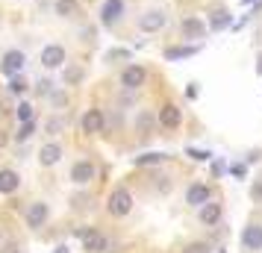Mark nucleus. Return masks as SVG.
I'll use <instances>...</instances> for the list:
<instances>
[{"label":"nucleus","instance_id":"nucleus-1","mask_svg":"<svg viewBox=\"0 0 262 253\" xmlns=\"http://www.w3.org/2000/svg\"><path fill=\"white\" fill-rule=\"evenodd\" d=\"M106 209H109V215L124 218V215H127V212L133 209V194L127 192V189H115V192L109 194V203H106Z\"/></svg>","mask_w":262,"mask_h":253},{"label":"nucleus","instance_id":"nucleus-2","mask_svg":"<svg viewBox=\"0 0 262 253\" xmlns=\"http://www.w3.org/2000/svg\"><path fill=\"white\" fill-rule=\"evenodd\" d=\"M24 62H27V56L21 50H6L3 59H0V71L6 74V77H18V74L24 71Z\"/></svg>","mask_w":262,"mask_h":253},{"label":"nucleus","instance_id":"nucleus-3","mask_svg":"<svg viewBox=\"0 0 262 253\" xmlns=\"http://www.w3.org/2000/svg\"><path fill=\"white\" fill-rule=\"evenodd\" d=\"M80 239H83V247L89 253H106L109 250V239L97 229H80Z\"/></svg>","mask_w":262,"mask_h":253},{"label":"nucleus","instance_id":"nucleus-4","mask_svg":"<svg viewBox=\"0 0 262 253\" xmlns=\"http://www.w3.org/2000/svg\"><path fill=\"white\" fill-rule=\"evenodd\" d=\"M165 24H168V15L162 9H150V12H144L139 18V30L142 33H159Z\"/></svg>","mask_w":262,"mask_h":253},{"label":"nucleus","instance_id":"nucleus-5","mask_svg":"<svg viewBox=\"0 0 262 253\" xmlns=\"http://www.w3.org/2000/svg\"><path fill=\"white\" fill-rule=\"evenodd\" d=\"M124 15V0H103L100 6V24L103 27H115Z\"/></svg>","mask_w":262,"mask_h":253},{"label":"nucleus","instance_id":"nucleus-6","mask_svg":"<svg viewBox=\"0 0 262 253\" xmlns=\"http://www.w3.org/2000/svg\"><path fill=\"white\" fill-rule=\"evenodd\" d=\"M48 215H50V209H48V203H41V200H36V203H30L27 206V227H33V229H38V227H45V221H48Z\"/></svg>","mask_w":262,"mask_h":253},{"label":"nucleus","instance_id":"nucleus-7","mask_svg":"<svg viewBox=\"0 0 262 253\" xmlns=\"http://www.w3.org/2000/svg\"><path fill=\"white\" fill-rule=\"evenodd\" d=\"M144 80H147V71H144L142 65H127L124 74H121V85L124 88H142Z\"/></svg>","mask_w":262,"mask_h":253},{"label":"nucleus","instance_id":"nucleus-8","mask_svg":"<svg viewBox=\"0 0 262 253\" xmlns=\"http://www.w3.org/2000/svg\"><path fill=\"white\" fill-rule=\"evenodd\" d=\"M242 247L250 253L262 250V224H250V227H245V233H242Z\"/></svg>","mask_w":262,"mask_h":253},{"label":"nucleus","instance_id":"nucleus-9","mask_svg":"<svg viewBox=\"0 0 262 253\" xmlns=\"http://www.w3.org/2000/svg\"><path fill=\"white\" fill-rule=\"evenodd\" d=\"M41 65L45 68H59V65H65V48L48 44V48L41 50Z\"/></svg>","mask_w":262,"mask_h":253},{"label":"nucleus","instance_id":"nucleus-10","mask_svg":"<svg viewBox=\"0 0 262 253\" xmlns=\"http://www.w3.org/2000/svg\"><path fill=\"white\" fill-rule=\"evenodd\" d=\"M71 180L77 182V186H85V182L95 180V165L89 162V159H83V162H77L71 168Z\"/></svg>","mask_w":262,"mask_h":253},{"label":"nucleus","instance_id":"nucleus-11","mask_svg":"<svg viewBox=\"0 0 262 253\" xmlns=\"http://www.w3.org/2000/svg\"><path fill=\"white\" fill-rule=\"evenodd\" d=\"M180 121H183V115H180V109L174 106V103H165V106L159 109V124H162V127H168V130H177Z\"/></svg>","mask_w":262,"mask_h":253},{"label":"nucleus","instance_id":"nucleus-12","mask_svg":"<svg viewBox=\"0 0 262 253\" xmlns=\"http://www.w3.org/2000/svg\"><path fill=\"white\" fill-rule=\"evenodd\" d=\"M18 186H21L18 171H12V168L0 171V194H15V192H18Z\"/></svg>","mask_w":262,"mask_h":253},{"label":"nucleus","instance_id":"nucleus-13","mask_svg":"<svg viewBox=\"0 0 262 253\" xmlns=\"http://www.w3.org/2000/svg\"><path fill=\"white\" fill-rule=\"evenodd\" d=\"M186 203H191V206L209 203V186H203V182H194V186H189V192H186Z\"/></svg>","mask_w":262,"mask_h":253},{"label":"nucleus","instance_id":"nucleus-14","mask_svg":"<svg viewBox=\"0 0 262 253\" xmlns=\"http://www.w3.org/2000/svg\"><path fill=\"white\" fill-rule=\"evenodd\" d=\"M103 130V112L100 109H89L83 115V133H100Z\"/></svg>","mask_w":262,"mask_h":253},{"label":"nucleus","instance_id":"nucleus-15","mask_svg":"<svg viewBox=\"0 0 262 253\" xmlns=\"http://www.w3.org/2000/svg\"><path fill=\"white\" fill-rule=\"evenodd\" d=\"M62 159V147L56 145V142H50V145L41 147V153H38V162L45 165V168H50V165H56Z\"/></svg>","mask_w":262,"mask_h":253},{"label":"nucleus","instance_id":"nucleus-16","mask_svg":"<svg viewBox=\"0 0 262 253\" xmlns=\"http://www.w3.org/2000/svg\"><path fill=\"white\" fill-rule=\"evenodd\" d=\"M227 27H233L230 12H224V9L212 12V18H209V30H212V33H221V30H227Z\"/></svg>","mask_w":262,"mask_h":253},{"label":"nucleus","instance_id":"nucleus-17","mask_svg":"<svg viewBox=\"0 0 262 253\" xmlns=\"http://www.w3.org/2000/svg\"><path fill=\"white\" fill-rule=\"evenodd\" d=\"M203 33H206V27H203L201 18H186V21H183V36H189V38H201Z\"/></svg>","mask_w":262,"mask_h":253},{"label":"nucleus","instance_id":"nucleus-18","mask_svg":"<svg viewBox=\"0 0 262 253\" xmlns=\"http://www.w3.org/2000/svg\"><path fill=\"white\" fill-rule=\"evenodd\" d=\"M201 50V44H183V48H168L165 50V59H186V56H194Z\"/></svg>","mask_w":262,"mask_h":253},{"label":"nucleus","instance_id":"nucleus-19","mask_svg":"<svg viewBox=\"0 0 262 253\" xmlns=\"http://www.w3.org/2000/svg\"><path fill=\"white\" fill-rule=\"evenodd\" d=\"M56 15H62V18H77L80 15V3L77 0H56Z\"/></svg>","mask_w":262,"mask_h":253},{"label":"nucleus","instance_id":"nucleus-20","mask_svg":"<svg viewBox=\"0 0 262 253\" xmlns=\"http://www.w3.org/2000/svg\"><path fill=\"white\" fill-rule=\"evenodd\" d=\"M218 218H221V206L218 203H203V209H201L203 224H218Z\"/></svg>","mask_w":262,"mask_h":253},{"label":"nucleus","instance_id":"nucleus-21","mask_svg":"<svg viewBox=\"0 0 262 253\" xmlns=\"http://www.w3.org/2000/svg\"><path fill=\"white\" fill-rule=\"evenodd\" d=\"M133 162L136 165H159V162H165V153H144V156H136Z\"/></svg>","mask_w":262,"mask_h":253},{"label":"nucleus","instance_id":"nucleus-22","mask_svg":"<svg viewBox=\"0 0 262 253\" xmlns=\"http://www.w3.org/2000/svg\"><path fill=\"white\" fill-rule=\"evenodd\" d=\"M33 133H36V124H33V121H24V124L18 127V133H15V139H18V142H27V139H30Z\"/></svg>","mask_w":262,"mask_h":253},{"label":"nucleus","instance_id":"nucleus-23","mask_svg":"<svg viewBox=\"0 0 262 253\" xmlns=\"http://www.w3.org/2000/svg\"><path fill=\"white\" fill-rule=\"evenodd\" d=\"M9 91H12V95H24L27 91V80L21 74H18V77H9Z\"/></svg>","mask_w":262,"mask_h":253},{"label":"nucleus","instance_id":"nucleus-24","mask_svg":"<svg viewBox=\"0 0 262 253\" xmlns=\"http://www.w3.org/2000/svg\"><path fill=\"white\" fill-rule=\"evenodd\" d=\"M15 118L21 121V124H24V121H33V106H30V103H18V109H15Z\"/></svg>","mask_w":262,"mask_h":253},{"label":"nucleus","instance_id":"nucleus-25","mask_svg":"<svg viewBox=\"0 0 262 253\" xmlns=\"http://www.w3.org/2000/svg\"><path fill=\"white\" fill-rule=\"evenodd\" d=\"M183 253H209V244H203V241H194V244H189Z\"/></svg>","mask_w":262,"mask_h":253},{"label":"nucleus","instance_id":"nucleus-26","mask_svg":"<svg viewBox=\"0 0 262 253\" xmlns=\"http://www.w3.org/2000/svg\"><path fill=\"white\" fill-rule=\"evenodd\" d=\"M189 156L198 159V162H206V159L212 156V153H206V150H194V147H189Z\"/></svg>","mask_w":262,"mask_h":253},{"label":"nucleus","instance_id":"nucleus-27","mask_svg":"<svg viewBox=\"0 0 262 253\" xmlns=\"http://www.w3.org/2000/svg\"><path fill=\"white\" fill-rule=\"evenodd\" d=\"M80 77H83V71H80V68H71V71L65 74V80H68V83H80Z\"/></svg>","mask_w":262,"mask_h":253},{"label":"nucleus","instance_id":"nucleus-28","mask_svg":"<svg viewBox=\"0 0 262 253\" xmlns=\"http://www.w3.org/2000/svg\"><path fill=\"white\" fill-rule=\"evenodd\" d=\"M48 130H50V133H56V130H62V121H59V118L48 121Z\"/></svg>","mask_w":262,"mask_h":253},{"label":"nucleus","instance_id":"nucleus-29","mask_svg":"<svg viewBox=\"0 0 262 253\" xmlns=\"http://www.w3.org/2000/svg\"><path fill=\"white\" fill-rule=\"evenodd\" d=\"M186 97H189V100H194V97H198V85H189V88H186Z\"/></svg>","mask_w":262,"mask_h":253},{"label":"nucleus","instance_id":"nucleus-30","mask_svg":"<svg viewBox=\"0 0 262 253\" xmlns=\"http://www.w3.org/2000/svg\"><path fill=\"white\" fill-rule=\"evenodd\" d=\"M139 127H142V130H147V127H150V118H147V115H142V118H139Z\"/></svg>","mask_w":262,"mask_h":253},{"label":"nucleus","instance_id":"nucleus-31","mask_svg":"<svg viewBox=\"0 0 262 253\" xmlns=\"http://www.w3.org/2000/svg\"><path fill=\"white\" fill-rule=\"evenodd\" d=\"M245 171H248L245 165H233V174H236V177H245Z\"/></svg>","mask_w":262,"mask_h":253},{"label":"nucleus","instance_id":"nucleus-32","mask_svg":"<svg viewBox=\"0 0 262 253\" xmlns=\"http://www.w3.org/2000/svg\"><path fill=\"white\" fill-rule=\"evenodd\" d=\"M3 253H21V247H18V244H6V247H3Z\"/></svg>","mask_w":262,"mask_h":253},{"label":"nucleus","instance_id":"nucleus-33","mask_svg":"<svg viewBox=\"0 0 262 253\" xmlns=\"http://www.w3.org/2000/svg\"><path fill=\"white\" fill-rule=\"evenodd\" d=\"M253 197H259V200H262V182H256V186H253Z\"/></svg>","mask_w":262,"mask_h":253},{"label":"nucleus","instance_id":"nucleus-34","mask_svg":"<svg viewBox=\"0 0 262 253\" xmlns=\"http://www.w3.org/2000/svg\"><path fill=\"white\" fill-rule=\"evenodd\" d=\"M256 74H262V53H259V59H256Z\"/></svg>","mask_w":262,"mask_h":253},{"label":"nucleus","instance_id":"nucleus-35","mask_svg":"<svg viewBox=\"0 0 262 253\" xmlns=\"http://www.w3.org/2000/svg\"><path fill=\"white\" fill-rule=\"evenodd\" d=\"M56 253H68V247H56Z\"/></svg>","mask_w":262,"mask_h":253},{"label":"nucleus","instance_id":"nucleus-36","mask_svg":"<svg viewBox=\"0 0 262 253\" xmlns=\"http://www.w3.org/2000/svg\"><path fill=\"white\" fill-rule=\"evenodd\" d=\"M3 142H6V139H3V133H0V147H3Z\"/></svg>","mask_w":262,"mask_h":253},{"label":"nucleus","instance_id":"nucleus-37","mask_svg":"<svg viewBox=\"0 0 262 253\" xmlns=\"http://www.w3.org/2000/svg\"><path fill=\"white\" fill-rule=\"evenodd\" d=\"M245 3H262V0H245Z\"/></svg>","mask_w":262,"mask_h":253},{"label":"nucleus","instance_id":"nucleus-38","mask_svg":"<svg viewBox=\"0 0 262 253\" xmlns=\"http://www.w3.org/2000/svg\"><path fill=\"white\" fill-rule=\"evenodd\" d=\"M0 244H3V233H0Z\"/></svg>","mask_w":262,"mask_h":253}]
</instances>
